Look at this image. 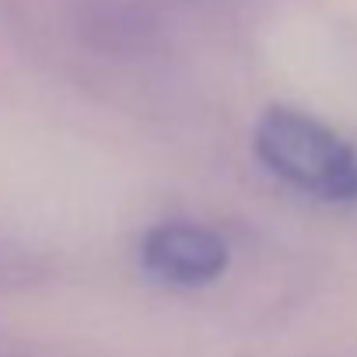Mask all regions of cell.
<instances>
[{"mask_svg":"<svg viewBox=\"0 0 357 357\" xmlns=\"http://www.w3.org/2000/svg\"><path fill=\"white\" fill-rule=\"evenodd\" d=\"M252 151L266 172L308 197L329 204L357 200V151L336 130L301 109H266L256 123Z\"/></svg>","mask_w":357,"mask_h":357,"instance_id":"1","label":"cell"},{"mask_svg":"<svg viewBox=\"0 0 357 357\" xmlns=\"http://www.w3.org/2000/svg\"><path fill=\"white\" fill-rule=\"evenodd\" d=\"M140 266L172 287H204L228 270V242L200 221H161L140 238Z\"/></svg>","mask_w":357,"mask_h":357,"instance_id":"2","label":"cell"}]
</instances>
